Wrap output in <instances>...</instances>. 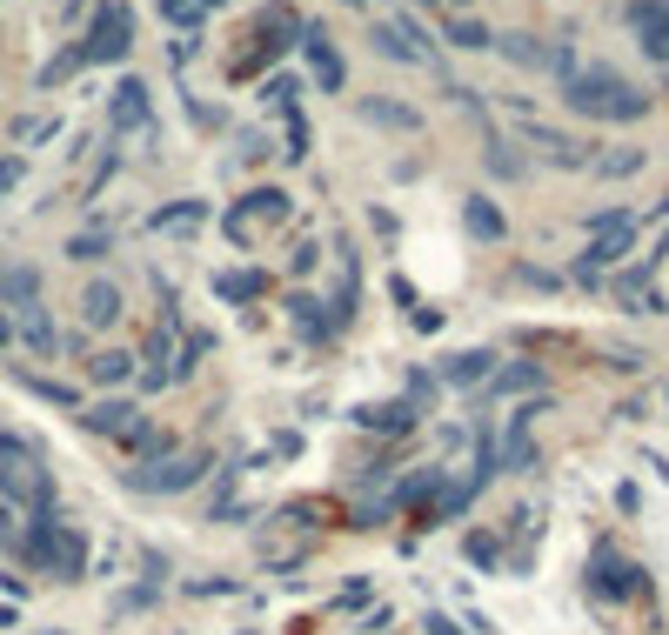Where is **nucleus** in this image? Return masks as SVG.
I'll list each match as a JSON object with an SVG mask.
<instances>
[{
    "mask_svg": "<svg viewBox=\"0 0 669 635\" xmlns=\"http://www.w3.org/2000/svg\"><path fill=\"white\" fill-rule=\"evenodd\" d=\"M563 101L576 114H589V121H643L649 114V94L636 81H622L616 67H576L563 81Z\"/></svg>",
    "mask_w": 669,
    "mask_h": 635,
    "instance_id": "1",
    "label": "nucleus"
},
{
    "mask_svg": "<svg viewBox=\"0 0 669 635\" xmlns=\"http://www.w3.org/2000/svg\"><path fill=\"white\" fill-rule=\"evenodd\" d=\"M589 588L609 595V602H636L649 582H643V569H636V562H622V555H609V548H603L596 562H589Z\"/></svg>",
    "mask_w": 669,
    "mask_h": 635,
    "instance_id": "2",
    "label": "nucleus"
},
{
    "mask_svg": "<svg viewBox=\"0 0 669 635\" xmlns=\"http://www.w3.org/2000/svg\"><path fill=\"white\" fill-rule=\"evenodd\" d=\"M636 41H643V54L656 61V67H669V0H636Z\"/></svg>",
    "mask_w": 669,
    "mask_h": 635,
    "instance_id": "3",
    "label": "nucleus"
},
{
    "mask_svg": "<svg viewBox=\"0 0 669 635\" xmlns=\"http://www.w3.org/2000/svg\"><path fill=\"white\" fill-rule=\"evenodd\" d=\"M523 141L542 154V161H556V168H589L582 141H569V134H556V128H542V121H529V128H523Z\"/></svg>",
    "mask_w": 669,
    "mask_h": 635,
    "instance_id": "4",
    "label": "nucleus"
},
{
    "mask_svg": "<svg viewBox=\"0 0 669 635\" xmlns=\"http://www.w3.org/2000/svg\"><path fill=\"white\" fill-rule=\"evenodd\" d=\"M442 381H455V388H476V381H496V354H489V348H468V354H449V362H442Z\"/></svg>",
    "mask_w": 669,
    "mask_h": 635,
    "instance_id": "5",
    "label": "nucleus"
},
{
    "mask_svg": "<svg viewBox=\"0 0 669 635\" xmlns=\"http://www.w3.org/2000/svg\"><path fill=\"white\" fill-rule=\"evenodd\" d=\"M301 48H308V61H314V81H322V88L335 94V88H342V74H348V67H342V54H335V48H329V41H322V34H314V27L301 34Z\"/></svg>",
    "mask_w": 669,
    "mask_h": 635,
    "instance_id": "6",
    "label": "nucleus"
},
{
    "mask_svg": "<svg viewBox=\"0 0 669 635\" xmlns=\"http://www.w3.org/2000/svg\"><path fill=\"white\" fill-rule=\"evenodd\" d=\"M462 221H468V234H476V242H502V208L489 202V194H468V202H462Z\"/></svg>",
    "mask_w": 669,
    "mask_h": 635,
    "instance_id": "7",
    "label": "nucleus"
},
{
    "mask_svg": "<svg viewBox=\"0 0 669 635\" xmlns=\"http://www.w3.org/2000/svg\"><path fill=\"white\" fill-rule=\"evenodd\" d=\"M362 121L396 128V134H415V128H422V114H415V107H402V101H362Z\"/></svg>",
    "mask_w": 669,
    "mask_h": 635,
    "instance_id": "8",
    "label": "nucleus"
},
{
    "mask_svg": "<svg viewBox=\"0 0 669 635\" xmlns=\"http://www.w3.org/2000/svg\"><path fill=\"white\" fill-rule=\"evenodd\" d=\"M274 215H288V194L282 187H261V194H248V208L234 215V234H248L255 221H274Z\"/></svg>",
    "mask_w": 669,
    "mask_h": 635,
    "instance_id": "9",
    "label": "nucleus"
},
{
    "mask_svg": "<svg viewBox=\"0 0 669 635\" xmlns=\"http://www.w3.org/2000/svg\"><path fill=\"white\" fill-rule=\"evenodd\" d=\"M483 168H489L496 181H523V174H529V161H523V154L509 147L502 134H489V147H483Z\"/></svg>",
    "mask_w": 669,
    "mask_h": 635,
    "instance_id": "10",
    "label": "nucleus"
},
{
    "mask_svg": "<svg viewBox=\"0 0 669 635\" xmlns=\"http://www.w3.org/2000/svg\"><path fill=\"white\" fill-rule=\"evenodd\" d=\"M529 388H542V368H536V362H509V368H496V381H489V394H529Z\"/></svg>",
    "mask_w": 669,
    "mask_h": 635,
    "instance_id": "11",
    "label": "nucleus"
},
{
    "mask_svg": "<svg viewBox=\"0 0 669 635\" xmlns=\"http://www.w3.org/2000/svg\"><path fill=\"white\" fill-rule=\"evenodd\" d=\"M442 41H455V48H468V54H476V48H496V34H489L483 21H468V14H455V21L442 27Z\"/></svg>",
    "mask_w": 669,
    "mask_h": 635,
    "instance_id": "12",
    "label": "nucleus"
},
{
    "mask_svg": "<svg viewBox=\"0 0 669 635\" xmlns=\"http://www.w3.org/2000/svg\"><path fill=\"white\" fill-rule=\"evenodd\" d=\"M409 415H415L409 402H375V409H362L356 422H362V428H388V435H402V428H409Z\"/></svg>",
    "mask_w": 669,
    "mask_h": 635,
    "instance_id": "13",
    "label": "nucleus"
},
{
    "mask_svg": "<svg viewBox=\"0 0 669 635\" xmlns=\"http://www.w3.org/2000/svg\"><path fill=\"white\" fill-rule=\"evenodd\" d=\"M589 168H596V174H609V181H622V174H636V168H643V147H616V154H589Z\"/></svg>",
    "mask_w": 669,
    "mask_h": 635,
    "instance_id": "14",
    "label": "nucleus"
},
{
    "mask_svg": "<svg viewBox=\"0 0 669 635\" xmlns=\"http://www.w3.org/2000/svg\"><path fill=\"white\" fill-rule=\"evenodd\" d=\"M121 48H128V14H101L94 48H88V54H121Z\"/></svg>",
    "mask_w": 669,
    "mask_h": 635,
    "instance_id": "15",
    "label": "nucleus"
},
{
    "mask_svg": "<svg viewBox=\"0 0 669 635\" xmlns=\"http://www.w3.org/2000/svg\"><path fill=\"white\" fill-rule=\"evenodd\" d=\"M369 48H375L382 61H422V54L402 41V27H396V21H388V27H375V34H369Z\"/></svg>",
    "mask_w": 669,
    "mask_h": 635,
    "instance_id": "16",
    "label": "nucleus"
},
{
    "mask_svg": "<svg viewBox=\"0 0 669 635\" xmlns=\"http://www.w3.org/2000/svg\"><path fill=\"white\" fill-rule=\"evenodd\" d=\"M282 308L295 314V328H301V335H329V328H335V322H329V314H314V301H308V295H288Z\"/></svg>",
    "mask_w": 669,
    "mask_h": 635,
    "instance_id": "17",
    "label": "nucleus"
},
{
    "mask_svg": "<svg viewBox=\"0 0 669 635\" xmlns=\"http://www.w3.org/2000/svg\"><path fill=\"white\" fill-rule=\"evenodd\" d=\"M268 282H261V274H221V295L228 301H248V295H261Z\"/></svg>",
    "mask_w": 669,
    "mask_h": 635,
    "instance_id": "18",
    "label": "nucleus"
},
{
    "mask_svg": "<svg viewBox=\"0 0 669 635\" xmlns=\"http://www.w3.org/2000/svg\"><path fill=\"white\" fill-rule=\"evenodd\" d=\"M114 308H121L114 288H88V322H114Z\"/></svg>",
    "mask_w": 669,
    "mask_h": 635,
    "instance_id": "19",
    "label": "nucleus"
},
{
    "mask_svg": "<svg viewBox=\"0 0 669 635\" xmlns=\"http://www.w3.org/2000/svg\"><path fill=\"white\" fill-rule=\"evenodd\" d=\"M468 562H476V569H496V562H502V542H489V535H468Z\"/></svg>",
    "mask_w": 669,
    "mask_h": 635,
    "instance_id": "20",
    "label": "nucleus"
},
{
    "mask_svg": "<svg viewBox=\"0 0 669 635\" xmlns=\"http://www.w3.org/2000/svg\"><path fill=\"white\" fill-rule=\"evenodd\" d=\"M101 381H114V375H128V354H101V368H94Z\"/></svg>",
    "mask_w": 669,
    "mask_h": 635,
    "instance_id": "21",
    "label": "nucleus"
},
{
    "mask_svg": "<svg viewBox=\"0 0 669 635\" xmlns=\"http://www.w3.org/2000/svg\"><path fill=\"white\" fill-rule=\"evenodd\" d=\"M428 635H462V628H455V622H449V615L436 609V615H428Z\"/></svg>",
    "mask_w": 669,
    "mask_h": 635,
    "instance_id": "22",
    "label": "nucleus"
},
{
    "mask_svg": "<svg viewBox=\"0 0 669 635\" xmlns=\"http://www.w3.org/2000/svg\"><path fill=\"white\" fill-rule=\"evenodd\" d=\"M342 8H362V0H342Z\"/></svg>",
    "mask_w": 669,
    "mask_h": 635,
    "instance_id": "23",
    "label": "nucleus"
},
{
    "mask_svg": "<svg viewBox=\"0 0 669 635\" xmlns=\"http://www.w3.org/2000/svg\"><path fill=\"white\" fill-rule=\"evenodd\" d=\"M449 8H468V0H449Z\"/></svg>",
    "mask_w": 669,
    "mask_h": 635,
    "instance_id": "24",
    "label": "nucleus"
}]
</instances>
